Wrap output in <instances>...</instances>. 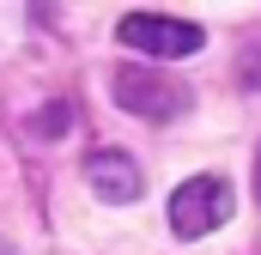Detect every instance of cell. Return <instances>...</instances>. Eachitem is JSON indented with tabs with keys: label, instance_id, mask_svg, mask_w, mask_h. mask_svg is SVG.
Masks as SVG:
<instances>
[{
	"label": "cell",
	"instance_id": "8992f818",
	"mask_svg": "<svg viewBox=\"0 0 261 255\" xmlns=\"http://www.w3.org/2000/svg\"><path fill=\"white\" fill-rule=\"evenodd\" d=\"M255 194H261V170H255Z\"/></svg>",
	"mask_w": 261,
	"mask_h": 255
},
{
	"label": "cell",
	"instance_id": "3957f363",
	"mask_svg": "<svg viewBox=\"0 0 261 255\" xmlns=\"http://www.w3.org/2000/svg\"><path fill=\"white\" fill-rule=\"evenodd\" d=\"M122 43L140 49L146 61H182L206 43V31L189 18H170V12H128L122 18Z\"/></svg>",
	"mask_w": 261,
	"mask_h": 255
},
{
	"label": "cell",
	"instance_id": "277c9868",
	"mask_svg": "<svg viewBox=\"0 0 261 255\" xmlns=\"http://www.w3.org/2000/svg\"><path fill=\"white\" fill-rule=\"evenodd\" d=\"M85 176H91L97 200H116V207L140 200V189H146V176H140V164H134L128 152H91L85 158Z\"/></svg>",
	"mask_w": 261,
	"mask_h": 255
},
{
	"label": "cell",
	"instance_id": "6da1fadb",
	"mask_svg": "<svg viewBox=\"0 0 261 255\" xmlns=\"http://www.w3.org/2000/svg\"><path fill=\"white\" fill-rule=\"evenodd\" d=\"M110 91L140 122H176V116L195 110V91L182 79H170V73H152V67H116L110 73Z\"/></svg>",
	"mask_w": 261,
	"mask_h": 255
},
{
	"label": "cell",
	"instance_id": "7a4b0ae2",
	"mask_svg": "<svg viewBox=\"0 0 261 255\" xmlns=\"http://www.w3.org/2000/svg\"><path fill=\"white\" fill-rule=\"evenodd\" d=\"M231 207H237V194L225 176H189L182 189L170 194V231L176 237H206V231H219V225H231Z\"/></svg>",
	"mask_w": 261,
	"mask_h": 255
},
{
	"label": "cell",
	"instance_id": "5b68a950",
	"mask_svg": "<svg viewBox=\"0 0 261 255\" xmlns=\"http://www.w3.org/2000/svg\"><path fill=\"white\" fill-rule=\"evenodd\" d=\"M67 116H73V110L55 104V110H37V122H31V128H37L43 140H61V134H67Z\"/></svg>",
	"mask_w": 261,
	"mask_h": 255
}]
</instances>
